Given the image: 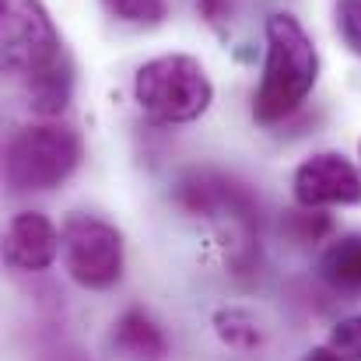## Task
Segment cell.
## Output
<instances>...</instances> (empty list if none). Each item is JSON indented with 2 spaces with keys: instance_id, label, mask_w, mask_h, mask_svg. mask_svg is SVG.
I'll return each instance as SVG.
<instances>
[{
  "instance_id": "277c9868",
  "label": "cell",
  "mask_w": 361,
  "mask_h": 361,
  "mask_svg": "<svg viewBox=\"0 0 361 361\" xmlns=\"http://www.w3.org/2000/svg\"><path fill=\"white\" fill-rule=\"evenodd\" d=\"M0 60L21 88L67 67L60 32L42 0H0Z\"/></svg>"
},
{
  "instance_id": "2e32d148",
  "label": "cell",
  "mask_w": 361,
  "mask_h": 361,
  "mask_svg": "<svg viewBox=\"0 0 361 361\" xmlns=\"http://www.w3.org/2000/svg\"><path fill=\"white\" fill-rule=\"evenodd\" d=\"M305 361H348V358H344L341 351H334V348L326 344V348H312V351L305 355Z\"/></svg>"
},
{
  "instance_id": "ba28073f",
  "label": "cell",
  "mask_w": 361,
  "mask_h": 361,
  "mask_svg": "<svg viewBox=\"0 0 361 361\" xmlns=\"http://www.w3.org/2000/svg\"><path fill=\"white\" fill-rule=\"evenodd\" d=\"M113 348L120 351L123 361H165L169 355V341H165L161 326L140 309H130L116 319Z\"/></svg>"
},
{
  "instance_id": "5b68a950",
  "label": "cell",
  "mask_w": 361,
  "mask_h": 361,
  "mask_svg": "<svg viewBox=\"0 0 361 361\" xmlns=\"http://www.w3.org/2000/svg\"><path fill=\"white\" fill-rule=\"evenodd\" d=\"M63 263L81 288H113L123 277V235L102 218L74 214L63 225Z\"/></svg>"
},
{
  "instance_id": "7c38bea8",
  "label": "cell",
  "mask_w": 361,
  "mask_h": 361,
  "mask_svg": "<svg viewBox=\"0 0 361 361\" xmlns=\"http://www.w3.org/2000/svg\"><path fill=\"white\" fill-rule=\"evenodd\" d=\"M288 232H291L295 242H319L330 232V221L316 207H305V211H298V214L288 218Z\"/></svg>"
},
{
  "instance_id": "30bf717a",
  "label": "cell",
  "mask_w": 361,
  "mask_h": 361,
  "mask_svg": "<svg viewBox=\"0 0 361 361\" xmlns=\"http://www.w3.org/2000/svg\"><path fill=\"white\" fill-rule=\"evenodd\" d=\"M214 334H218L228 348H235V351H252V348H259V341H263L259 323H256L245 309H218V312H214Z\"/></svg>"
},
{
  "instance_id": "8992f818",
  "label": "cell",
  "mask_w": 361,
  "mask_h": 361,
  "mask_svg": "<svg viewBox=\"0 0 361 361\" xmlns=\"http://www.w3.org/2000/svg\"><path fill=\"white\" fill-rule=\"evenodd\" d=\"M298 207H355L361 204V172L337 151H319L295 169Z\"/></svg>"
},
{
  "instance_id": "9c48e42d",
  "label": "cell",
  "mask_w": 361,
  "mask_h": 361,
  "mask_svg": "<svg viewBox=\"0 0 361 361\" xmlns=\"http://www.w3.org/2000/svg\"><path fill=\"white\" fill-rule=\"evenodd\" d=\"M319 274L334 291L361 295V235H341L319 256Z\"/></svg>"
},
{
  "instance_id": "52a82bcc",
  "label": "cell",
  "mask_w": 361,
  "mask_h": 361,
  "mask_svg": "<svg viewBox=\"0 0 361 361\" xmlns=\"http://www.w3.org/2000/svg\"><path fill=\"white\" fill-rule=\"evenodd\" d=\"M63 245V235L56 232V225L39 214V211H21L7 221L4 232V259L14 270L25 274H39L46 267H53L56 252Z\"/></svg>"
},
{
  "instance_id": "e0dca14e",
  "label": "cell",
  "mask_w": 361,
  "mask_h": 361,
  "mask_svg": "<svg viewBox=\"0 0 361 361\" xmlns=\"http://www.w3.org/2000/svg\"><path fill=\"white\" fill-rule=\"evenodd\" d=\"M358 158H361V144H358Z\"/></svg>"
},
{
  "instance_id": "3957f363",
  "label": "cell",
  "mask_w": 361,
  "mask_h": 361,
  "mask_svg": "<svg viewBox=\"0 0 361 361\" xmlns=\"http://www.w3.org/2000/svg\"><path fill=\"white\" fill-rule=\"evenodd\" d=\"M81 165V137L63 123L21 126L4 151V179L14 193H46Z\"/></svg>"
},
{
  "instance_id": "8fae6325",
  "label": "cell",
  "mask_w": 361,
  "mask_h": 361,
  "mask_svg": "<svg viewBox=\"0 0 361 361\" xmlns=\"http://www.w3.org/2000/svg\"><path fill=\"white\" fill-rule=\"evenodd\" d=\"M102 7L130 25H158L165 18V0H102Z\"/></svg>"
},
{
  "instance_id": "4fadbf2b",
  "label": "cell",
  "mask_w": 361,
  "mask_h": 361,
  "mask_svg": "<svg viewBox=\"0 0 361 361\" xmlns=\"http://www.w3.org/2000/svg\"><path fill=\"white\" fill-rule=\"evenodd\" d=\"M330 348L348 361H361V316H348L330 330Z\"/></svg>"
},
{
  "instance_id": "6da1fadb",
  "label": "cell",
  "mask_w": 361,
  "mask_h": 361,
  "mask_svg": "<svg viewBox=\"0 0 361 361\" xmlns=\"http://www.w3.org/2000/svg\"><path fill=\"white\" fill-rule=\"evenodd\" d=\"M319 81V53L312 35L295 14L267 18V60L263 78L252 99V116L259 123H277L291 116Z\"/></svg>"
},
{
  "instance_id": "5bb4252c",
  "label": "cell",
  "mask_w": 361,
  "mask_h": 361,
  "mask_svg": "<svg viewBox=\"0 0 361 361\" xmlns=\"http://www.w3.org/2000/svg\"><path fill=\"white\" fill-rule=\"evenodd\" d=\"M337 32L348 49L361 56V0H337Z\"/></svg>"
},
{
  "instance_id": "9a60e30c",
  "label": "cell",
  "mask_w": 361,
  "mask_h": 361,
  "mask_svg": "<svg viewBox=\"0 0 361 361\" xmlns=\"http://www.w3.org/2000/svg\"><path fill=\"white\" fill-rule=\"evenodd\" d=\"M197 4H200L207 21H225L228 11H232V0H197Z\"/></svg>"
},
{
  "instance_id": "7a4b0ae2",
  "label": "cell",
  "mask_w": 361,
  "mask_h": 361,
  "mask_svg": "<svg viewBox=\"0 0 361 361\" xmlns=\"http://www.w3.org/2000/svg\"><path fill=\"white\" fill-rule=\"evenodd\" d=\"M133 99L147 120L176 126V123L200 120L211 109L214 85L200 60L186 53H169V56H154L137 67Z\"/></svg>"
}]
</instances>
